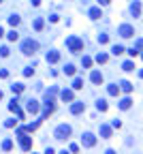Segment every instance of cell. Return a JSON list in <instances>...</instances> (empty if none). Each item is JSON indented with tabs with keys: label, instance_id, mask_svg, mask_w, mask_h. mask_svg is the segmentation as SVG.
I'll use <instances>...</instances> for the list:
<instances>
[{
	"label": "cell",
	"instance_id": "6da1fadb",
	"mask_svg": "<svg viewBox=\"0 0 143 154\" xmlns=\"http://www.w3.org/2000/svg\"><path fill=\"white\" fill-rule=\"evenodd\" d=\"M17 139H19V148H22L24 152H30V150H32V137H30L26 131L17 129Z\"/></svg>",
	"mask_w": 143,
	"mask_h": 154
},
{
	"label": "cell",
	"instance_id": "7a4b0ae2",
	"mask_svg": "<svg viewBox=\"0 0 143 154\" xmlns=\"http://www.w3.org/2000/svg\"><path fill=\"white\" fill-rule=\"evenodd\" d=\"M37 51H39V43H37V41L26 39V41L22 43V54H24V56H34Z\"/></svg>",
	"mask_w": 143,
	"mask_h": 154
},
{
	"label": "cell",
	"instance_id": "3957f363",
	"mask_svg": "<svg viewBox=\"0 0 143 154\" xmlns=\"http://www.w3.org/2000/svg\"><path fill=\"white\" fill-rule=\"evenodd\" d=\"M66 47H68V51L77 54V51L83 49V41L79 39V37H68V39H66Z\"/></svg>",
	"mask_w": 143,
	"mask_h": 154
},
{
	"label": "cell",
	"instance_id": "277c9868",
	"mask_svg": "<svg viewBox=\"0 0 143 154\" xmlns=\"http://www.w3.org/2000/svg\"><path fill=\"white\" fill-rule=\"evenodd\" d=\"M70 133H73V129H70L68 124H60L56 129V133H53V137L56 139H66V137H70Z\"/></svg>",
	"mask_w": 143,
	"mask_h": 154
},
{
	"label": "cell",
	"instance_id": "5b68a950",
	"mask_svg": "<svg viewBox=\"0 0 143 154\" xmlns=\"http://www.w3.org/2000/svg\"><path fill=\"white\" fill-rule=\"evenodd\" d=\"M118 32H120V37H122V39H130V37H135V28H132L130 24H122Z\"/></svg>",
	"mask_w": 143,
	"mask_h": 154
},
{
	"label": "cell",
	"instance_id": "8992f818",
	"mask_svg": "<svg viewBox=\"0 0 143 154\" xmlns=\"http://www.w3.org/2000/svg\"><path fill=\"white\" fill-rule=\"evenodd\" d=\"M81 143H83V148H94V143H96V137L92 133H86L83 137H81Z\"/></svg>",
	"mask_w": 143,
	"mask_h": 154
},
{
	"label": "cell",
	"instance_id": "52a82bcc",
	"mask_svg": "<svg viewBox=\"0 0 143 154\" xmlns=\"http://www.w3.org/2000/svg\"><path fill=\"white\" fill-rule=\"evenodd\" d=\"M26 109H28V114H39L41 105H39V101H34V98H30V101H26Z\"/></svg>",
	"mask_w": 143,
	"mask_h": 154
},
{
	"label": "cell",
	"instance_id": "ba28073f",
	"mask_svg": "<svg viewBox=\"0 0 143 154\" xmlns=\"http://www.w3.org/2000/svg\"><path fill=\"white\" fill-rule=\"evenodd\" d=\"M56 94H58V88H49L45 92V103L47 105H53V101H56Z\"/></svg>",
	"mask_w": 143,
	"mask_h": 154
},
{
	"label": "cell",
	"instance_id": "9c48e42d",
	"mask_svg": "<svg viewBox=\"0 0 143 154\" xmlns=\"http://www.w3.org/2000/svg\"><path fill=\"white\" fill-rule=\"evenodd\" d=\"M86 109V103H81V101H73V105H70V114H81Z\"/></svg>",
	"mask_w": 143,
	"mask_h": 154
},
{
	"label": "cell",
	"instance_id": "30bf717a",
	"mask_svg": "<svg viewBox=\"0 0 143 154\" xmlns=\"http://www.w3.org/2000/svg\"><path fill=\"white\" fill-rule=\"evenodd\" d=\"M60 96H62V101H64V103H73L75 92H73V90H62V92H60Z\"/></svg>",
	"mask_w": 143,
	"mask_h": 154
},
{
	"label": "cell",
	"instance_id": "8fae6325",
	"mask_svg": "<svg viewBox=\"0 0 143 154\" xmlns=\"http://www.w3.org/2000/svg\"><path fill=\"white\" fill-rule=\"evenodd\" d=\"M9 109H11L13 114H17V116H19V118H24V111L19 109V105H17V98H13V101L9 103Z\"/></svg>",
	"mask_w": 143,
	"mask_h": 154
},
{
	"label": "cell",
	"instance_id": "7c38bea8",
	"mask_svg": "<svg viewBox=\"0 0 143 154\" xmlns=\"http://www.w3.org/2000/svg\"><path fill=\"white\" fill-rule=\"evenodd\" d=\"M88 15H90L92 20H101V17H103V11H101L98 7H92L90 11H88Z\"/></svg>",
	"mask_w": 143,
	"mask_h": 154
},
{
	"label": "cell",
	"instance_id": "4fadbf2b",
	"mask_svg": "<svg viewBox=\"0 0 143 154\" xmlns=\"http://www.w3.org/2000/svg\"><path fill=\"white\" fill-rule=\"evenodd\" d=\"M58 60H60V51H49L47 54V62L49 64H56Z\"/></svg>",
	"mask_w": 143,
	"mask_h": 154
},
{
	"label": "cell",
	"instance_id": "5bb4252c",
	"mask_svg": "<svg viewBox=\"0 0 143 154\" xmlns=\"http://www.w3.org/2000/svg\"><path fill=\"white\" fill-rule=\"evenodd\" d=\"M90 79H92V84H103V73L101 71H92Z\"/></svg>",
	"mask_w": 143,
	"mask_h": 154
},
{
	"label": "cell",
	"instance_id": "9a60e30c",
	"mask_svg": "<svg viewBox=\"0 0 143 154\" xmlns=\"http://www.w3.org/2000/svg\"><path fill=\"white\" fill-rule=\"evenodd\" d=\"M101 137H103V139H109V137H111V126H107V124L101 126Z\"/></svg>",
	"mask_w": 143,
	"mask_h": 154
},
{
	"label": "cell",
	"instance_id": "2e32d148",
	"mask_svg": "<svg viewBox=\"0 0 143 154\" xmlns=\"http://www.w3.org/2000/svg\"><path fill=\"white\" fill-rule=\"evenodd\" d=\"M130 13L135 15V17H139V15H141V4L137 2V0H135L132 4H130Z\"/></svg>",
	"mask_w": 143,
	"mask_h": 154
},
{
	"label": "cell",
	"instance_id": "e0dca14e",
	"mask_svg": "<svg viewBox=\"0 0 143 154\" xmlns=\"http://www.w3.org/2000/svg\"><path fill=\"white\" fill-rule=\"evenodd\" d=\"M107 92H109L111 96H118V94H120V86H118V84H111V86H107Z\"/></svg>",
	"mask_w": 143,
	"mask_h": 154
},
{
	"label": "cell",
	"instance_id": "ac0fdd59",
	"mask_svg": "<svg viewBox=\"0 0 143 154\" xmlns=\"http://www.w3.org/2000/svg\"><path fill=\"white\" fill-rule=\"evenodd\" d=\"M130 105H132V101L126 96V98H122V101H120V109H124V111H126V109H130Z\"/></svg>",
	"mask_w": 143,
	"mask_h": 154
},
{
	"label": "cell",
	"instance_id": "d6986e66",
	"mask_svg": "<svg viewBox=\"0 0 143 154\" xmlns=\"http://www.w3.org/2000/svg\"><path fill=\"white\" fill-rule=\"evenodd\" d=\"M120 90H124L126 94H130V92H132V84H130V81H122V84H120Z\"/></svg>",
	"mask_w": 143,
	"mask_h": 154
},
{
	"label": "cell",
	"instance_id": "ffe728a7",
	"mask_svg": "<svg viewBox=\"0 0 143 154\" xmlns=\"http://www.w3.org/2000/svg\"><path fill=\"white\" fill-rule=\"evenodd\" d=\"M124 51H126V49H124L122 45H113V47H111V54H113V56H122Z\"/></svg>",
	"mask_w": 143,
	"mask_h": 154
},
{
	"label": "cell",
	"instance_id": "44dd1931",
	"mask_svg": "<svg viewBox=\"0 0 143 154\" xmlns=\"http://www.w3.org/2000/svg\"><path fill=\"white\" fill-rule=\"evenodd\" d=\"M83 88V79L81 77H75L73 79V90H81Z\"/></svg>",
	"mask_w": 143,
	"mask_h": 154
},
{
	"label": "cell",
	"instance_id": "7402d4cb",
	"mask_svg": "<svg viewBox=\"0 0 143 154\" xmlns=\"http://www.w3.org/2000/svg\"><path fill=\"white\" fill-rule=\"evenodd\" d=\"M51 114H53V105H47V103H45V111H43V116H41V118L45 120V118H49Z\"/></svg>",
	"mask_w": 143,
	"mask_h": 154
},
{
	"label": "cell",
	"instance_id": "603a6c76",
	"mask_svg": "<svg viewBox=\"0 0 143 154\" xmlns=\"http://www.w3.org/2000/svg\"><path fill=\"white\" fill-rule=\"evenodd\" d=\"M19 22H22V20H19V15H15V13H13L11 17H9V24H11L13 28H15V26H19Z\"/></svg>",
	"mask_w": 143,
	"mask_h": 154
},
{
	"label": "cell",
	"instance_id": "cb8c5ba5",
	"mask_svg": "<svg viewBox=\"0 0 143 154\" xmlns=\"http://www.w3.org/2000/svg\"><path fill=\"white\" fill-rule=\"evenodd\" d=\"M107 107H109V105H107L105 98H101V101L96 103V109H98V111H107Z\"/></svg>",
	"mask_w": 143,
	"mask_h": 154
},
{
	"label": "cell",
	"instance_id": "d4e9b609",
	"mask_svg": "<svg viewBox=\"0 0 143 154\" xmlns=\"http://www.w3.org/2000/svg\"><path fill=\"white\" fill-rule=\"evenodd\" d=\"M11 90H13V94H22L24 92V84H13Z\"/></svg>",
	"mask_w": 143,
	"mask_h": 154
},
{
	"label": "cell",
	"instance_id": "484cf974",
	"mask_svg": "<svg viewBox=\"0 0 143 154\" xmlns=\"http://www.w3.org/2000/svg\"><path fill=\"white\" fill-rule=\"evenodd\" d=\"M122 69L130 73V71H135V62H130V60H128V62H124V64H122Z\"/></svg>",
	"mask_w": 143,
	"mask_h": 154
},
{
	"label": "cell",
	"instance_id": "4316f807",
	"mask_svg": "<svg viewBox=\"0 0 143 154\" xmlns=\"http://www.w3.org/2000/svg\"><path fill=\"white\" fill-rule=\"evenodd\" d=\"M37 126H39V122H34V124H28V126H19V129H22V131H26V133H32L34 129H37Z\"/></svg>",
	"mask_w": 143,
	"mask_h": 154
},
{
	"label": "cell",
	"instance_id": "83f0119b",
	"mask_svg": "<svg viewBox=\"0 0 143 154\" xmlns=\"http://www.w3.org/2000/svg\"><path fill=\"white\" fill-rule=\"evenodd\" d=\"M81 64H83V69H90V67H92V58H90V56H83Z\"/></svg>",
	"mask_w": 143,
	"mask_h": 154
},
{
	"label": "cell",
	"instance_id": "f1b7e54d",
	"mask_svg": "<svg viewBox=\"0 0 143 154\" xmlns=\"http://www.w3.org/2000/svg\"><path fill=\"white\" fill-rule=\"evenodd\" d=\"M11 148H13V141H11V139H4V141H2V150H4V152H9Z\"/></svg>",
	"mask_w": 143,
	"mask_h": 154
},
{
	"label": "cell",
	"instance_id": "f546056e",
	"mask_svg": "<svg viewBox=\"0 0 143 154\" xmlns=\"http://www.w3.org/2000/svg\"><path fill=\"white\" fill-rule=\"evenodd\" d=\"M107 60H109V58H107V54H98V56H96V62H98V64H105Z\"/></svg>",
	"mask_w": 143,
	"mask_h": 154
},
{
	"label": "cell",
	"instance_id": "4dcf8cb0",
	"mask_svg": "<svg viewBox=\"0 0 143 154\" xmlns=\"http://www.w3.org/2000/svg\"><path fill=\"white\" fill-rule=\"evenodd\" d=\"M17 37H19V34H17V30H11V32H6V39H9V41H17Z\"/></svg>",
	"mask_w": 143,
	"mask_h": 154
},
{
	"label": "cell",
	"instance_id": "1f68e13d",
	"mask_svg": "<svg viewBox=\"0 0 143 154\" xmlns=\"http://www.w3.org/2000/svg\"><path fill=\"white\" fill-rule=\"evenodd\" d=\"M64 75H75V67L73 64H66L64 67Z\"/></svg>",
	"mask_w": 143,
	"mask_h": 154
},
{
	"label": "cell",
	"instance_id": "d6a6232c",
	"mask_svg": "<svg viewBox=\"0 0 143 154\" xmlns=\"http://www.w3.org/2000/svg\"><path fill=\"white\" fill-rule=\"evenodd\" d=\"M98 43H101V45L109 43V34H98Z\"/></svg>",
	"mask_w": 143,
	"mask_h": 154
},
{
	"label": "cell",
	"instance_id": "836d02e7",
	"mask_svg": "<svg viewBox=\"0 0 143 154\" xmlns=\"http://www.w3.org/2000/svg\"><path fill=\"white\" fill-rule=\"evenodd\" d=\"M34 30H43V20H41V17L34 20Z\"/></svg>",
	"mask_w": 143,
	"mask_h": 154
},
{
	"label": "cell",
	"instance_id": "e575fe53",
	"mask_svg": "<svg viewBox=\"0 0 143 154\" xmlns=\"http://www.w3.org/2000/svg\"><path fill=\"white\" fill-rule=\"evenodd\" d=\"M32 73H34V67H26L24 69V77H32Z\"/></svg>",
	"mask_w": 143,
	"mask_h": 154
},
{
	"label": "cell",
	"instance_id": "d590c367",
	"mask_svg": "<svg viewBox=\"0 0 143 154\" xmlns=\"http://www.w3.org/2000/svg\"><path fill=\"white\" fill-rule=\"evenodd\" d=\"M135 49H137V51H143V41H141V39H137V43H135Z\"/></svg>",
	"mask_w": 143,
	"mask_h": 154
},
{
	"label": "cell",
	"instance_id": "8d00e7d4",
	"mask_svg": "<svg viewBox=\"0 0 143 154\" xmlns=\"http://www.w3.org/2000/svg\"><path fill=\"white\" fill-rule=\"evenodd\" d=\"M68 152H70V154H75V152H79V146H77V143H70V148H68Z\"/></svg>",
	"mask_w": 143,
	"mask_h": 154
},
{
	"label": "cell",
	"instance_id": "74e56055",
	"mask_svg": "<svg viewBox=\"0 0 143 154\" xmlns=\"http://www.w3.org/2000/svg\"><path fill=\"white\" fill-rule=\"evenodd\" d=\"M0 56L6 58V56H9V47H0Z\"/></svg>",
	"mask_w": 143,
	"mask_h": 154
},
{
	"label": "cell",
	"instance_id": "f35d334b",
	"mask_svg": "<svg viewBox=\"0 0 143 154\" xmlns=\"http://www.w3.org/2000/svg\"><path fill=\"white\" fill-rule=\"evenodd\" d=\"M15 124H17L15 120H6V122H4V126H6V129H13V126H15Z\"/></svg>",
	"mask_w": 143,
	"mask_h": 154
},
{
	"label": "cell",
	"instance_id": "ab89813d",
	"mask_svg": "<svg viewBox=\"0 0 143 154\" xmlns=\"http://www.w3.org/2000/svg\"><path fill=\"white\" fill-rule=\"evenodd\" d=\"M120 126H122L120 120H113V122H111V129H120Z\"/></svg>",
	"mask_w": 143,
	"mask_h": 154
},
{
	"label": "cell",
	"instance_id": "60d3db41",
	"mask_svg": "<svg viewBox=\"0 0 143 154\" xmlns=\"http://www.w3.org/2000/svg\"><path fill=\"white\" fill-rule=\"evenodd\" d=\"M128 54H130V56H132V58H135V56H139V54H141V51H137L135 47H132V49H128Z\"/></svg>",
	"mask_w": 143,
	"mask_h": 154
},
{
	"label": "cell",
	"instance_id": "b9f144b4",
	"mask_svg": "<svg viewBox=\"0 0 143 154\" xmlns=\"http://www.w3.org/2000/svg\"><path fill=\"white\" fill-rule=\"evenodd\" d=\"M0 77H2V79L9 77V71H6V69H0Z\"/></svg>",
	"mask_w": 143,
	"mask_h": 154
},
{
	"label": "cell",
	"instance_id": "7bdbcfd3",
	"mask_svg": "<svg viewBox=\"0 0 143 154\" xmlns=\"http://www.w3.org/2000/svg\"><path fill=\"white\" fill-rule=\"evenodd\" d=\"M109 2H111V0H98V4H103V7H105V4H109Z\"/></svg>",
	"mask_w": 143,
	"mask_h": 154
},
{
	"label": "cell",
	"instance_id": "ee69618b",
	"mask_svg": "<svg viewBox=\"0 0 143 154\" xmlns=\"http://www.w3.org/2000/svg\"><path fill=\"white\" fill-rule=\"evenodd\" d=\"M45 154H56V152H53V148H47V150H45Z\"/></svg>",
	"mask_w": 143,
	"mask_h": 154
},
{
	"label": "cell",
	"instance_id": "f6af8a7d",
	"mask_svg": "<svg viewBox=\"0 0 143 154\" xmlns=\"http://www.w3.org/2000/svg\"><path fill=\"white\" fill-rule=\"evenodd\" d=\"M0 37H4V30H2V26H0Z\"/></svg>",
	"mask_w": 143,
	"mask_h": 154
},
{
	"label": "cell",
	"instance_id": "bcb514c9",
	"mask_svg": "<svg viewBox=\"0 0 143 154\" xmlns=\"http://www.w3.org/2000/svg\"><path fill=\"white\" fill-rule=\"evenodd\" d=\"M139 77H141V79H143V69H141V71H139Z\"/></svg>",
	"mask_w": 143,
	"mask_h": 154
},
{
	"label": "cell",
	"instance_id": "7dc6e473",
	"mask_svg": "<svg viewBox=\"0 0 143 154\" xmlns=\"http://www.w3.org/2000/svg\"><path fill=\"white\" fill-rule=\"evenodd\" d=\"M105 154H115V152H113V150H107V152H105Z\"/></svg>",
	"mask_w": 143,
	"mask_h": 154
},
{
	"label": "cell",
	"instance_id": "c3c4849f",
	"mask_svg": "<svg viewBox=\"0 0 143 154\" xmlns=\"http://www.w3.org/2000/svg\"><path fill=\"white\" fill-rule=\"evenodd\" d=\"M60 154H70V152H66V150H62V152H60Z\"/></svg>",
	"mask_w": 143,
	"mask_h": 154
},
{
	"label": "cell",
	"instance_id": "681fc988",
	"mask_svg": "<svg viewBox=\"0 0 143 154\" xmlns=\"http://www.w3.org/2000/svg\"><path fill=\"white\" fill-rule=\"evenodd\" d=\"M0 101H2V92H0Z\"/></svg>",
	"mask_w": 143,
	"mask_h": 154
},
{
	"label": "cell",
	"instance_id": "f907efd6",
	"mask_svg": "<svg viewBox=\"0 0 143 154\" xmlns=\"http://www.w3.org/2000/svg\"><path fill=\"white\" fill-rule=\"evenodd\" d=\"M0 2H2V0H0Z\"/></svg>",
	"mask_w": 143,
	"mask_h": 154
}]
</instances>
